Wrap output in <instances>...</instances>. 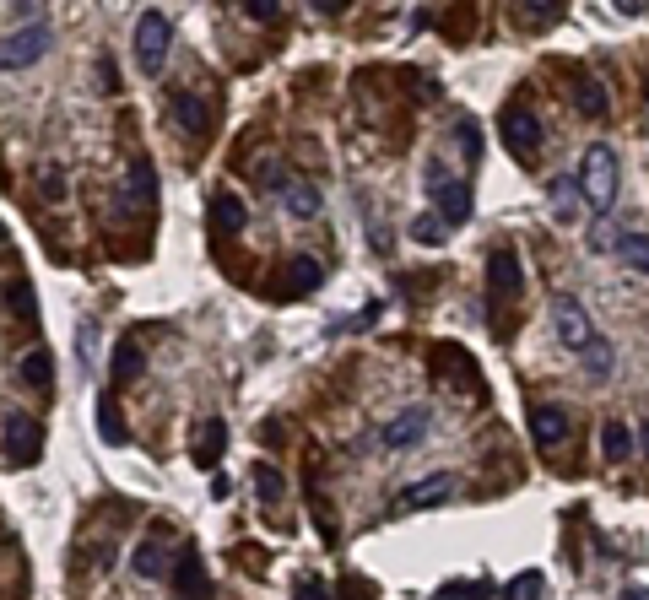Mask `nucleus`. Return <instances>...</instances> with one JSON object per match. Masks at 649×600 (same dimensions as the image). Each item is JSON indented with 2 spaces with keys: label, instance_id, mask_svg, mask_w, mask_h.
<instances>
[{
  "label": "nucleus",
  "instance_id": "nucleus-1",
  "mask_svg": "<svg viewBox=\"0 0 649 600\" xmlns=\"http://www.w3.org/2000/svg\"><path fill=\"white\" fill-rule=\"evenodd\" d=\"M579 195H585L590 211H612L617 200V152L595 141L585 157H579Z\"/></svg>",
  "mask_w": 649,
  "mask_h": 600
},
{
  "label": "nucleus",
  "instance_id": "nucleus-2",
  "mask_svg": "<svg viewBox=\"0 0 649 600\" xmlns=\"http://www.w3.org/2000/svg\"><path fill=\"white\" fill-rule=\"evenodd\" d=\"M168 44H174V22H168L163 11H147V17L136 22V65H141L147 76H163Z\"/></svg>",
  "mask_w": 649,
  "mask_h": 600
},
{
  "label": "nucleus",
  "instance_id": "nucleus-3",
  "mask_svg": "<svg viewBox=\"0 0 649 600\" xmlns=\"http://www.w3.org/2000/svg\"><path fill=\"white\" fill-rule=\"evenodd\" d=\"M498 136L520 163H531V157L541 152V125H536V114L525 109V103H509V109L498 114Z\"/></svg>",
  "mask_w": 649,
  "mask_h": 600
},
{
  "label": "nucleus",
  "instance_id": "nucleus-4",
  "mask_svg": "<svg viewBox=\"0 0 649 600\" xmlns=\"http://www.w3.org/2000/svg\"><path fill=\"white\" fill-rule=\"evenodd\" d=\"M49 55V28L44 22H28L22 33L0 38V71H28V65H38Z\"/></svg>",
  "mask_w": 649,
  "mask_h": 600
},
{
  "label": "nucleus",
  "instance_id": "nucleus-5",
  "mask_svg": "<svg viewBox=\"0 0 649 600\" xmlns=\"http://www.w3.org/2000/svg\"><path fill=\"white\" fill-rule=\"evenodd\" d=\"M152 200H157V168L147 157H136V163L125 168V184H119V211H125V217H147Z\"/></svg>",
  "mask_w": 649,
  "mask_h": 600
},
{
  "label": "nucleus",
  "instance_id": "nucleus-6",
  "mask_svg": "<svg viewBox=\"0 0 649 600\" xmlns=\"http://www.w3.org/2000/svg\"><path fill=\"white\" fill-rule=\"evenodd\" d=\"M428 190L433 200H439V217L449 222V228H460V222H471V184H449L444 179V163L433 157L428 163Z\"/></svg>",
  "mask_w": 649,
  "mask_h": 600
},
{
  "label": "nucleus",
  "instance_id": "nucleus-7",
  "mask_svg": "<svg viewBox=\"0 0 649 600\" xmlns=\"http://www.w3.org/2000/svg\"><path fill=\"white\" fill-rule=\"evenodd\" d=\"M487 292H493V303H520L525 276H520V260H514L509 249H493V255H487Z\"/></svg>",
  "mask_w": 649,
  "mask_h": 600
},
{
  "label": "nucleus",
  "instance_id": "nucleus-8",
  "mask_svg": "<svg viewBox=\"0 0 649 600\" xmlns=\"http://www.w3.org/2000/svg\"><path fill=\"white\" fill-rule=\"evenodd\" d=\"M0 433H6V455L11 460H38L44 455V438H38V422L22 417V411H6V422H0Z\"/></svg>",
  "mask_w": 649,
  "mask_h": 600
},
{
  "label": "nucleus",
  "instance_id": "nucleus-9",
  "mask_svg": "<svg viewBox=\"0 0 649 600\" xmlns=\"http://www.w3.org/2000/svg\"><path fill=\"white\" fill-rule=\"evenodd\" d=\"M552 325H558V336H563V346H568V352H585V346H590V336H595L590 314L579 309L574 298H558V303H552Z\"/></svg>",
  "mask_w": 649,
  "mask_h": 600
},
{
  "label": "nucleus",
  "instance_id": "nucleus-10",
  "mask_svg": "<svg viewBox=\"0 0 649 600\" xmlns=\"http://www.w3.org/2000/svg\"><path fill=\"white\" fill-rule=\"evenodd\" d=\"M325 282V265L320 260H309V255H293L287 260V276H276V298H303V292H314Z\"/></svg>",
  "mask_w": 649,
  "mask_h": 600
},
{
  "label": "nucleus",
  "instance_id": "nucleus-11",
  "mask_svg": "<svg viewBox=\"0 0 649 600\" xmlns=\"http://www.w3.org/2000/svg\"><path fill=\"white\" fill-rule=\"evenodd\" d=\"M422 433H428V406H412V411H401V417L384 422L379 444H384V449H417Z\"/></svg>",
  "mask_w": 649,
  "mask_h": 600
},
{
  "label": "nucleus",
  "instance_id": "nucleus-12",
  "mask_svg": "<svg viewBox=\"0 0 649 600\" xmlns=\"http://www.w3.org/2000/svg\"><path fill=\"white\" fill-rule=\"evenodd\" d=\"M449 492H455V476H444V471H433V476H422V482H412L401 492V509H433V503H444Z\"/></svg>",
  "mask_w": 649,
  "mask_h": 600
},
{
  "label": "nucleus",
  "instance_id": "nucleus-13",
  "mask_svg": "<svg viewBox=\"0 0 649 600\" xmlns=\"http://www.w3.org/2000/svg\"><path fill=\"white\" fill-rule=\"evenodd\" d=\"M568 428H574V417H568L563 406H536L531 411V433H536L541 449H558L563 438H568Z\"/></svg>",
  "mask_w": 649,
  "mask_h": 600
},
{
  "label": "nucleus",
  "instance_id": "nucleus-14",
  "mask_svg": "<svg viewBox=\"0 0 649 600\" xmlns=\"http://www.w3.org/2000/svg\"><path fill=\"white\" fill-rule=\"evenodd\" d=\"M244 222H249V211H244V200H238L233 190H217V195H211V228H217V238L244 233Z\"/></svg>",
  "mask_w": 649,
  "mask_h": 600
},
{
  "label": "nucleus",
  "instance_id": "nucleus-15",
  "mask_svg": "<svg viewBox=\"0 0 649 600\" xmlns=\"http://www.w3.org/2000/svg\"><path fill=\"white\" fill-rule=\"evenodd\" d=\"M222 449H228V422H201V433H195V444H190V455H195V465L201 471H211V465L222 460Z\"/></svg>",
  "mask_w": 649,
  "mask_h": 600
},
{
  "label": "nucleus",
  "instance_id": "nucleus-16",
  "mask_svg": "<svg viewBox=\"0 0 649 600\" xmlns=\"http://www.w3.org/2000/svg\"><path fill=\"white\" fill-rule=\"evenodd\" d=\"M174 584H179V595H184V600H206L211 579H206V563H201V552H195V546L179 557V568H174Z\"/></svg>",
  "mask_w": 649,
  "mask_h": 600
},
{
  "label": "nucleus",
  "instance_id": "nucleus-17",
  "mask_svg": "<svg viewBox=\"0 0 649 600\" xmlns=\"http://www.w3.org/2000/svg\"><path fill=\"white\" fill-rule=\"evenodd\" d=\"M136 379H141V346L125 336V341L114 346V363H109V384L119 390V384H136Z\"/></svg>",
  "mask_w": 649,
  "mask_h": 600
},
{
  "label": "nucleus",
  "instance_id": "nucleus-18",
  "mask_svg": "<svg viewBox=\"0 0 649 600\" xmlns=\"http://www.w3.org/2000/svg\"><path fill=\"white\" fill-rule=\"evenodd\" d=\"M98 433H103V444H114V449L130 438V433H125V417H119L114 390H109V395H98Z\"/></svg>",
  "mask_w": 649,
  "mask_h": 600
},
{
  "label": "nucleus",
  "instance_id": "nucleus-19",
  "mask_svg": "<svg viewBox=\"0 0 649 600\" xmlns=\"http://www.w3.org/2000/svg\"><path fill=\"white\" fill-rule=\"evenodd\" d=\"M282 211H287V217H298V222L320 217V190H309V184H287V190H282Z\"/></svg>",
  "mask_w": 649,
  "mask_h": 600
},
{
  "label": "nucleus",
  "instance_id": "nucleus-20",
  "mask_svg": "<svg viewBox=\"0 0 649 600\" xmlns=\"http://www.w3.org/2000/svg\"><path fill=\"white\" fill-rule=\"evenodd\" d=\"M174 119L184 130H201L206 136V125H211V103L206 98H195V92H184V98H174Z\"/></svg>",
  "mask_w": 649,
  "mask_h": 600
},
{
  "label": "nucleus",
  "instance_id": "nucleus-21",
  "mask_svg": "<svg viewBox=\"0 0 649 600\" xmlns=\"http://www.w3.org/2000/svg\"><path fill=\"white\" fill-rule=\"evenodd\" d=\"M22 379H28L33 390H49V384H55V357H49L44 346H33V352L22 357Z\"/></svg>",
  "mask_w": 649,
  "mask_h": 600
},
{
  "label": "nucleus",
  "instance_id": "nucleus-22",
  "mask_svg": "<svg viewBox=\"0 0 649 600\" xmlns=\"http://www.w3.org/2000/svg\"><path fill=\"white\" fill-rule=\"evenodd\" d=\"M130 568H136L141 579H168V552L157 541H141L136 546V563H130Z\"/></svg>",
  "mask_w": 649,
  "mask_h": 600
},
{
  "label": "nucleus",
  "instance_id": "nucleus-23",
  "mask_svg": "<svg viewBox=\"0 0 649 600\" xmlns=\"http://www.w3.org/2000/svg\"><path fill=\"white\" fill-rule=\"evenodd\" d=\"M601 455L612 460V465H622V460L633 455V433L622 428V422H606V428H601Z\"/></svg>",
  "mask_w": 649,
  "mask_h": 600
},
{
  "label": "nucleus",
  "instance_id": "nucleus-24",
  "mask_svg": "<svg viewBox=\"0 0 649 600\" xmlns=\"http://www.w3.org/2000/svg\"><path fill=\"white\" fill-rule=\"evenodd\" d=\"M574 103L585 109V119H606V92H601L595 76H579V82H574Z\"/></svg>",
  "mask_w": 649,
  "mask_h": 600
},
{
  "label": "nucleus",
  "instance_id": "nucleus-25",
  "mask_svg": "<svg viewBox=\"0 0 649 600\" xmlns=\"http://www.w3.org/2000/svg\"><path fill=\"white\" fill-rule=\"evenodd\" d=\"M444 233H449V222L439 217V211H422V217L412 222V238H417L422 249H439V244H444Z\"/></svg>",
  "mask_w": 649,
  "mask_h": 600
},
{
  "label": "nucleus",
  "instance_id": "nucleus-26",
  "mask_svg": "<svg viewBox=\"0 0 649 600\" xmlns=\"http://www.w3.org/2000/svg\"><path fill=\"white\" fill-rule=\"evenodd\" d=\"M617 255L633 265V271H649V233H617Z\"/></svg>",
  "mask_w": 649,
  "mask_h": 600
},
{
  "label": "nucleus",
  "instance_id": "nucleus-27",
  "mask_svg": "<svg viewBox=\"0 0 649 600\" xmlns=\"http://www.w3.org/2000/svg\"><path fill=\"white\" fill-rule=\"evenodd\" d=\"M255 492H260V503H266V509H276V503H282V471L260 460L255 465Z\"/></svg>",
  "mask_w": 649,
  "mask_h": 600
},
{
  "label": "nucleus",
  "instance_id": "nucleus-28",
  "mask_svg": "<svg viewBox=\"0 0 649 600\" xmlns=\"http://www.w3.org/2000/svg\"><path fill=\"white\" fill-rule=\"evenodd\" d=\"M579 357H585V368L595 373V379H606V373H612V341H606V336H590V346Z\"/></svg>",
  "mask_w": 649,
  "mask_h": 600
},
{
  "label": "nucleus",
  "instance_id": "nucleus-29",
  "mask_svg": "<svg viewBox=\"0 0 649 600\" xmlns=\"http://www.w3.org/2000/svg\"><path fill=\"white\" fill-rule=\"evenodd\" d=\"M541 590H547V584H541V573H520V579L503 584V600H541Z\"/></svg>",
  "mask_w": 649,
  "mask_h": 600
},
{
  "label": "nucleus",
  "instance_id": "nucleus-30",
  "mask_svg": "<svg viewBox=\"0 0 649 600\" xmlns=\"http://www.w3.org/2000/svg\"><path fill=\"white\" fill-rule=\"evenodd\" d=\"M38 195H44V200H65V168L60 163L38 168Z\"/></svg>",
  "mask_w": 649,
  "mask_h": 600
},
{
  "label": "nucleus",
  "instance_id": "nucleus-31",
  "mask_svg": "<svg viewBox=\"0 0 649 600\" xmlns=\"http://www.w3.org/2000/svg\"><path fill=\"white\" fill-rule=\"evenodd\" d=\"M460 152H466L471 168L482 163V130H476V119H460Z\"/></svg>",
  "mask_w": 649,
  "mask_h": 600
},
{
  "label": "nucleus",
  "instance_id": "nucleus-32",
  "mask_svg": "<svg viewBox=\"0 0 649 600\" xmlns=\"http://www.w3.org/2000/svg\"><path fill=\"white\" fill-rule=\"evenodd\" d=\"M238 6H244L255 22H266V28H271V22H282V0H238Z\"/></svg>",
  "mask_w": 649,
  "mask_h": 600
},
{
  "label": "nucleus",
  "instance_id": "nucleus-33",
  "mask_svg": "<svg viewBox=\"0 0 649 600\" xmlns=\"http://www.w3.org/2000/svg\"><path fill=\"white\" fill-rule=\"evenodd\" d=\"M552 200H558V222H574V179H552Z\"/></svg>",
  "mask_w": 649,
  "mask_h": 600
},
{
  "label": "nucleus",
  "instance_id": "nucleus-34",
  "mask_svg": "<svg viewBox=\"0 0 649 600\" xmlns=\"http://www.w3.org/2000/svg\"><path fill=\"white\" fill-rule=\"evenodd\" d=\"M6 298H11V314L33 319V287H28V282H11V287H6Z\"/></svg>",
  "mask_w": 649,
  "mask_h": 600
},
{
  "label": "nucleus",
  "instance_id": "nucleus-35",
  "mask_svg": "<svg viewBox=\"0 0 649 600\" xmlns=\"http://www.w3.org/2000/svg\"><path fill=\"white\" fill-rule=\"evenodd\" d=\"M433 600H487V584H444Z\"/></svg>",
  "mask_w": 649,
  "mask_h": 600
},
{
  "label": "nucleus",
  "instance_id": "nucleus-36",
  "mask_svg": "<svg viewBox=\"0 0 649 600\" xmlns=\"http://www.w3.org/2000/svg\"><path fill=\"white\" fill-rule=\"evenodd\" d=\"M525 11H531V22H558V11H563V0H525Z\"/></svg>",
  "mask_w": 649,
  "mask_h": 600
},
{
  "label": "nucleus",
  "instance_id": "nucleus-37",
  "mask_svg": "<svg viewBox=\"0 0 649 600\" xmlns=\"http://www.w3.org/2000/svg\"><path fill=\"white\" fill-rule=\"evenodd\" d=\"M341 600H374V590H363V579L347 573V579H341Z\"/></svg>",
  "mask_w": 649,
  "mask_h": 600
},
{
  "label": "nucleus",
  "instance_id": "nucleus-38",
  "mask_svg": "<svg viewBox=\"0 0 649 600\" xmlns=\"http://www.w3.org/2000/svg\"><path fill=\"white\" fill-rule=\"evenodd\" d=\"M590 244H595V249H612V244H617V228H612V222H595V228H590Z\"/></svg>",
  "mask_w": 649,
  "mask_h": 600
},
{
  "label": "nucleus",
  "instance_id": "nucleus-39",
  "mask_svg": "<svg viewBox=\"0 0 649 600\" xmlns=\"http://www.w3.org/2000/svg\"><path fill=\"white\" fill-rule=\"evenodd\" d=\"M293 600H330V590H325L320 579H298V595Z\"/></svg>",
  "mask_w": 649,
  "mask_h": 600
},
{
  "label": "nucleus",
  "instance_id": "nucleus-40",
  "mask_svg": "<svg viewBox=\"0 0 649 600\" xmlns=\"http://www.w3.org/2000/svg\"><path fill=\"white\" fill-rule=\"evenodd\" d=\"M309 6H314V11H325V17H341V11L352 6V0H309Z\"/></svg>",
  "mask_w": 649,
  "mask_h": 600
},
{
  "label": "nucleus",
  "instance_id": "nucleus-41",
  "mask_svg": "<svg viewBox=\"0 0 649 600\" xmlns=\"http://www.w3.org/2000/svg\"><path fill=\"white\" fill-rule=\"evenodd\" d=\"M38 6H44V0H11V11H17V17H28V22L38 17Z\"/></svg>",
  "mask_w": 649,
  "mask_h": 600
},
{
  "label": "nucleus",
  "instance_id": "nucleus-42",
  "mask_svg": "<svg viewBox=\"0 0 649 600\" xmlns=\"http://www.w3.org/2000/svg\"><path fill=\"white\" fill-rule=\"evenodd\" d=\"M617 11H622V17H639V11H644V0H617Z\"/></svg>",
  "mask_w": 649,
  "mask_h": 600
},
{
  "label": "nucleus",
  "instance_id": "nucleus-43",
  "mask_svg": "<svg viewBox=\"0 0 649 600\" xmlns=\"http://www.w3.org/2000/svg\"><path fill=\"white\" fill-rule=\"evenodd\" d=\"M617 600H649V590H622Z\"/></svg>",
  "mask_w": 649,
  "mask_h": 600
},
{
  "label": "nucleus",
  "instance_id": "nucleus-44",
  "mask_svg": "<svg viewBox=\"0 0 649 600\" xmlns=\"http://www.w3.org/2000/svg\"><path fill=\"white\" fill-rule=\"evenodd\" d=\"M639 444H644V455H649V422H644V428H639Z\"/></svg>",
  "mask_w": 649,
  "mask_h": 600
},
{
  "label": "nucleus",
  "instance_id": "nucleus-45",
  "mask_svg": "<svg viewBox=\"0 0 649 600\" xmlns=\"http://www.w3.org/2000/svg\"><path fill=\"white\" fill-rule=\"evenodd\" d=\"M0 238H6V228H0Z\"/></svg>",
  "mask_w": 649,
  "mask_h": 600
}]
</instances>
